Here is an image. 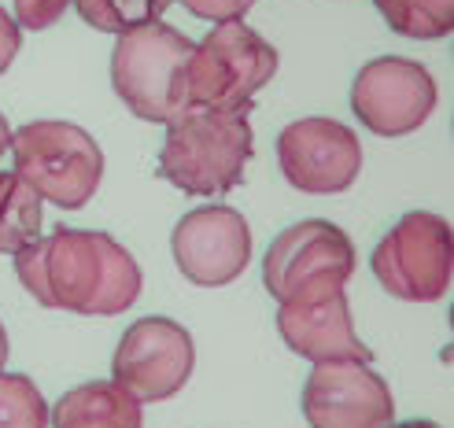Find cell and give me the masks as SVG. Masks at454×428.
I'll use <instances>...</instances> for the list:
<instances>
[{"label": "cell", "instance_id": "1", "mask_svg": "<svg viewBox=\"0 0 454 428\" xmlns=\"http://www.w3.org/2000/svg\"><path fill=\"white\" fill-rule=\"evenodd\" d=\"M15 277L49 310L85 318H115L141 296V266L126 247L100 230L59 225L15 255Z\"/></svg>", "mask_w": 454, "mask_h": 428}, {"label": "cell", "instance_id": "2", "mask_svg": "<svg viewBox=\"0 0 454 428\" xmlns=\"http://www.w3.org/2000/svg\"><path fill=\"white\" fill-rule=\"evenodd\" d=\"M252 104L196 107L189 104L167 122L159 177L185 196H225L244 182L252 160Z\"/></svg>", "mask_w": 454, "mask_h": 428}, {"label": "cell", "instance_id": "3", "mask_svg": "<svg viewBox=\"0 0 454 428\" xmlns=\"http://www.w3.org/2000/svg\"><path fill=\"white\" fill-rule=\"evenodd\" d=\"M196 41L155 19L126 30L111 52V85L145 122L167 126L189 107V59Z\"/></svg>", "mask_w": 454, "mask_h": 428}, {"label": "cell", "instance_id": "4", "mask_svg": "<svg viewBox=\"0 0 454 428\" xmlns=\"http://www.w3.org/2000/svg\"><path fill=\"white\" fill-rule=\"evenodd\" d=\"M8 152L15 160V174L59 211H82L100 189L104 152L93 133L74 122H27L12 133Z\"/></svg>", "mask_w": 454, "mask_h": 428}, {"label": "cell", "instance_id": "5", "mask_svg": "<svg viewBox=\"0 0 454 428\" xmlns=\"http://www.w3.org/2000/svg\"><path fill=\"white\" fill-rule=\"evenodd\" d=\"M373 274L388 296L403 303H436L450 292L454 233L433 211L403 214L373 247Z\"/></svg>", "mask_w": 454, "mask_h": 428}, {"label": "cell", "instance_id": "6", "mask_svg": "<svg viewBox=\"0 0 454 428\" xmlns=\"http://www.w3.org/2000/svg\"><path fill=\"white\" fill-rule=\"evenodd\" d=\"M278 49L255 34L244 19L215 22L189 59V104L240 107L255 104V93L278 74Z\"/></svg>", "mask_w": 454, "mask_h": 428}, {"label": "cell", "instance_id": "7", "mask_svg": "<svg viewBox=\"0 0 454 428\" xmlns=\"http://www.w3.org/2000/svg\"><path fill=\"white\" fill-rule=\"evenodd\" d=\"M351 111L377 137H406V133L421 129L436 111V82L418 59H370L355 74Z\"/></svg>", "mask_w": 454, "mask_h": 428}, {"label": "cell", "instance_id": "8", "mask_svg": "<svg viewBox=\"0 0 454 428\" xmlns=\"http://www.w3.org/2000/svg\"><path fill=\"white\" fill-rule=\"evenodd\" d=\"M196 344L174 318H141L126 329L111 358V377L137 402H163L189 385Z\"/></svg>", "mask_w": 454, "mask_h": 428}, {"label": "cell", "instance_id": "9", "mask_svg": "<svg viewBox=\"0 0 454 428\" xmlns=\"http://www.w3.org/2000/svg\"><path fill=\"white\" fill-rule=\"evenodd\" d=\"M358 255L355 244L340 225L325 218H307L281 230L274 244L266 247L262 259V284L278 303L296 296V292L322 284V281H340L348 284L355 274Z\"/></svg>", "mask_w": 454, "mask_h": 428}, {"label": "cell", "instance_id": "10", "mask_svg": "<svg viewBox=\"0 0 454 428\" xmlns=\"http://www.w3.org/2000/svg\"><path fill=\"white\" fill-rule=\"evenodd\" d=\"M303 417L310 428H388L395 399L388 380L373 373L370 362H314L303 385Z\"/></svg>", "mask_w": 454, "mask_h": 428}, {"label": "cell", "instance_id": "11", "mask_svg": "<svg viewBox=\"0 0 454 428\" xmlns=\"http://www.w3.org/2000/svg\"><path fill=\"white\" fill-rule=\"evenodd\" d=\"M278 163L288 185L300 192H348L362 174V141L351 126L336 119H300L281 129Z\"/></svg>", "mask_w": 454, "mask_h": 428}, {"label": "cell", "instance_id": "12", "mask_svg": "<svg viewBox=\"0 0 454 428\" xmlns=\"http://www.w3.org/2000/svg\"><path fill=\"white\" fill-rule=\"evenodd\" d=\"M170 252L181 277L200 288H222L237 281L252 259L247 218L225 204L189 211L174 225Z\"/></svg>", "mask_w": 454, "mask_h": 428}, {"label": "cell", "instance_id": "13", "mask_svg": "<svg viewBox=\"0 0 454 428\" xmlns=\"http://www.w3.org/2000/svg\"><path fill=\"white\" fill-rule=\"evenodd\" d=\"M278 332L281 340L310 362H336V358H355L370 362L373 351L358 340L351 307L340 281L310 284L296 296L278 303Z\"/></svg>", "mask_w": 454, "mask_h": 428}, {"label": "cell", "instance_id": "14", "mask_svg": "<svg viewBox=\"0 0 454 428\" xmlns=\"http://www.w3.org/2000/svg\"><path fill=\"white\" fill-rule=\"evenodd\" d=\"M52 428H145L141 402L115 380H89L59 395L49 410Z\"/></svg>", "mask_w": 454, "mask_h": 428}, {"label": "cell", "instance_id": "15", "mask_svg": "<svg viewBox=\"0 0 454 428\" xmlns=\"http://www.w3.org/2000/svg\"><path fill=\"white\" fill-rule=\"evenodd\" d=\"M41 196L15 170H0V255H19L41 237Z\"/></svg>", "mask_w": 454, "mask_h": 428}, {"label": "cell", "instance_id": "16", "mask_svg": "<svg viewBox=\"0 0 454 428\" xmlns=\"http://www.w3.org/2000/svg\"><path fill=\"white\" fill-rule=\"evenodd\" d=\"M384 22L414 41H436L454 30V0H373Z\"/></svg>", "mask_w": 454, "mask_h": 428}, {"label": "cell", "instance_id": "17", "mask_svg": "<svg viewBox=\"0 0 454 428\" xmlns=\"http://www.w3.org/2000/svg\"><path fill=\"white\" fill-rule=\"evenodd\" d=\"M174 4V0H74L78 15L100 34H126L137 30L145 22L163 19V12Z\"/></svg>", "mask_w": 454, "mask_h": 428}, {"label": "cell", "instance_id": "18", "mask_svg": "<svg viewBox=\"0 0 454 428\" xmlns=\"http://www.w3.org/2000/svg\"><path fill=\"white\" fill-rule=\"evenodd\" d=\"M0 428H49V402L27 373H0Z\"/></svg>", "mask_w": 454, "mask_h": 428}, {"label": "cell", "instance_id": "19", "mask_svg": "<svg viewBox=\"0 0 454 428\" xmlns=\"http://www.w3.org/2000/svg\"><path fill=\"white\" fill-rule=\"evenodd\" d=\"M74 0H15V22L19 30H49L63 19V12L71 8Z\"/></svg>", "mask_w": 454, "mask_h": 428}, {"label": "cell", "instance_id": "20", "mask_svg": "<svg viewBox=\"0 0 454 428\" xmlns=\"http://www.w3.org/2000/svg\"><path fill=\"white\" fill-rule=\"evenodd\" d=\"M196 19H207V22H233L244 19L252 0H181Z\"/></svg>", "mask_w": 454, "mask_h": 428}, {"label": "cell", "instance_id": "21", "mask_svg": "<svg viewBox=\"0 0 454 428\" xmlns=\"http://www.w3.org/2000/svg\"><path fill=\"white\" fill-rule=\"evenodd\" d=\"M19 49H22V34H19V22L0 8V74L8 71V66L15 63V56H19Z\"/></svg>", "mask_w": 454, "mask_h": 428}, {"label": "cell", "instance_id": "22", "mask_svg": "<svg viewBox=\"0 0 454 428\" xmlns=\"http://www.w3.org/2000/svg\"><path fill=\"white\" fill-rule=\"evenodd\" d=\"M8 144H12V126H8V119H4V111H0V155L8 152Z\"/></svg>", "mask_w": 454, "mask_h": 428}, {"label": "cell", "instance_id": "23", "mask_svg": "<svg viewBox=\"0 0 454 428\" xmlns=\"http://www.w3.org/2000/svg\"><path fill=\"white\" fill-rule=\"evenodd\" d=\"M388 428H440V424L425 421V417H414V421H399V424H388Z\"/></svg>", "mask_w": 454, "mask_h": 428}, {"label": "cell", "instance_id": "24", "mask_svg": "<svg viewBox=\"0 0 454 428\" xmlns=\"http://www.w3.org/2000/svg\"><path fill=\"white\" fill-rule=\"evenodd\" d=\"M4 362H8V329L0 322V373H4Z\"/></svg>", "mask_w": 454, "mask_h": 428}, {"label": "cell", "instance_id": "25", "mask_svg": "<svg viewBox=\"0 0 454 428\" xmlns=\"http://www.w3.org/2000/svg\"><path fill=\"white\" fill-rule=\"evenodd\" d=\"M252 4H255V0H252Z\"/></svg>", "mask_w": 454, "mask_h": 428}]
</instances>
